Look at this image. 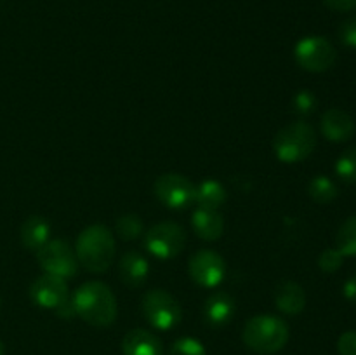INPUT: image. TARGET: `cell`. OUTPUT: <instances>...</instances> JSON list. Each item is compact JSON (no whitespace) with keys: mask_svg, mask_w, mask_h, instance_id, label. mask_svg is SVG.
<instances>
[{"mask_svg":"<svg viewBox=\"0 0 356 355\" xmlns=\"http://www.w3.org/2000/svg\"><path fill=\"white\" fill-rule=\"evenodd\" d=\"M294 58L302 70L312 73L327 72L337 59V51L325 37L312 35L296 44Z\"/></svg>","mask_w":356,"mask_h":355,"instance_id":"8","label":"cell"},{"mask_svg":"<svg viewBox=\"0 0 356 355\" xmlns=\"http://www.w3.org/2000/svg\"><path fill=\"white\" fill-rule=\"evenodd\" d=\"M275 305L285 315H299L306 306V292L298 282L282 281L275 287Z\"/></svg>","mask_w":356,"mask_h":355,"instance_id":"15","label":"cell"},{"mask_svg":"<svg viewBox=\"0 0 356 355\" xmlns=\"http://www.w3.org/2000/svg\"><path fill=\"white\" fill-rule=\"evenodd\" d=\"M75 254L79 265H82L87 271L103 274L111 267L117 254L113 233L103 225L87 226L76 239Z\"/></svg>","mask_w":356,"mask_h":355,"instance_id":"2","label":"cell"},{"mask_svg":"<svg viewBox=\"0 0 356 355\" xmlns=\"http://www.w3.org/2000/svg\"><path fill=\"white\" fill-rule=\"evenodd\" d=\"M289 336H291V331H289L287 322L270 313L250 317L242 333L245 347L263 355L280 352L287 345Z\"/></svg>","mask_w":356,"mask_h":355,"instance_id":"3","label":"cell"},{"mask_svg":"<svg viewBox=\"0 0 356 355\" xmlns=\"http://www.w3.org/2000/svg\"><path fill=\"white\" fill-rule=\"evenodd\" d=\"M322 134L329 141L344 143L353 138L355 134V120L350 113H346L341 108H330L322 115L320 120Z\"/></svg>","mask_w":356,"mask_h":355,"instance_id":"12","label":"cell"},{"mask_svg":"<svg viewBox=\"0 0 356 355\" xmlns=\"http://www.w3.org/2000/svg\"><path fill=\"white\" fill-rule=\"evenodd\" d=\"M30 298L37 306L56 310L61 303H65L70 298L68 284H66L65 278L44 274L31 282Z\"/></svg>","mask_w":356,"mask_h":355,"instance_id":"11","label":"cell"},{"mask_svg":"<svg viewBox=\"0 0 356 355\" xmlns=\"http://www.w3.org/2000/svg\"><path fill=\"white\" fill-rule=\"evenodd\" d=\"M235 299L225 291H216L205 299L204 303V320L211 327H222L235 315Z\"/></svg>","mask_w":356,"mask_h":355,"instance_id":"13","label":"cell"},{"mask_svg":"<svg viewBox=\"0 0 356 355\" xmlns=\"http://www.w3.org/2000/svg\"><path fill=\"white\" fill-rule=\"evenodd\" d=\"M308 194L316 204H329L337 197L339 190L329 176H315L309 181Z\"/></svg>","mask_w":356,"mask_h":355,"instance_id":"20","label":"cell"},{"mask_svg":"<svg viewBox=\"0 0 356 355\" xmlns=\"http://www.w3.org/2000/svg\"><path fill=\"white\" fill-rule=\"evenodd\" d=\"M118 275L127 287H141L149 275V263L138 251H127L118 261Z\"/></svg>","mask_w":356,"mask_h":355,"instance_id":"14","label":"cell"},{"mask_svg":"<svg viewBox=\"0 0 356 355\" xmlns=\"http://www.w3.org/2000/svg\"><path fill=\"white\" fill-rule=\"evenodd\" d=\"M186 230L174 221H162L153 225L145 233V247L159 260H172L186 246Z\"/></svg>","mask_w":356,"mask_h":355,"instance_id":"6","label":"cell"},{"mask_svg":"<svg viewBox=\"0 0 356 355\" xmlns=\"http://www.w3.org/2000/svg\"><path fill=\"white\" fill-rule=\"evenodd\" d=\"M336 246L343 256H356V216H351L341 225L336 235Z\"/></svg>","mask_w":356,"mask_h":355,"instance_id":"21","label":"cell"},{"mask_svg":"<svg viewBox=\"0 0 356 355\" xmlns=\"http://www.w3.org/2000/svg\"><path fill=\"white\" fill-rule=\"evenodd\" d=\"M188 274L191 281L205 289H214L225 281L226 263L219 253L212 249H200L188 261Z\"/></svg>","mask_w":356,"mask_h":355,"instance_id":"10","label":"cell"},{"mask_svg":"<svg viewBox=\"0 0 356 355\" xmlns=\"http://www.w3.org/2000/svg\"><path fill=\"white\" fill-rule=\"evenodd\" d=\"M3 354H6V347H3L2 340H0V355H3Z\"/></svg>","mask_w":356,"mask_h":355,"instance_id":"32","label":"cell"},{"mask_svg":"<svg viewBox=\"0 0 356 355\" xmlns=\"http://www.w3.org/2000/svg\"><path fill=\"white\" fill-rule=\"evenodd\" d=\"M226 200H228V191H226L225 184L219 183L218 180L202 181L195 191V202L198 204V207L218 211L221 205L226 204Z\"/></svg>","mask_w":356,"mask_h":355,"instance_id":"19","label":"cell"},{"mask_svg":"<svg viewBox=\"0 0 356 355\" xmlns=\"http://www.w3.org/2000/svg\"><path fill=\"white\" fill-rule=\"evenodd\" d=\"M56 313H58V317H61V319H73V317H76L75 305H73L72 298H68L65 303H61V305L56 308Z\"/></svg>","mask_w":356,"mask_h":355,"instance_id":"30","label":"cell"},{"mask_svg":"<svg viewBox=\"0 0 356 355\" xmlns=\"http://www.w3.org/2000/svg\"><path fill=\"white\" fill-rule=\"evenodd\" d=\"M191 226L202 240L214 242V240L221 239L222 232H225V219L216 209L197 207L191 216Z\"/></svg>","mask_w":356,"mask_h":355,"instance_id":"17","label":"cell"},{"mask_svg":"<svg viewBox=\"0 0 356 355\" xmlns=\"http://www.w3.org/2000/svg\"><path fill=\"white\" fill-rule=\"evenodd\" d=\"M343 292L350 301H356V278H350V281L344 284Z\"/></svg>","mask_w":356,"mask_h":355,"instance_id":"31","label":"cell"},{"mask_svg":"<svg viewBox=\"0 0 356 355\" xmlns=\"http://www.w3.org/2000/svg\"><path fill=\"white\" fill-rule=\"evenodd\" d=\"M343 254L337 249H325L318 256V267L320 270L325 271V274H334L341 268L343 265Z\"/></svg>","mask_w":356,"mask_h":355,"instance_id":"26","label":"cell"},{"mask_svg":"<svg viewBox=\"0 0 356 355\" xmlns=\"http://www.w3.org/2000/svg\"><path fill=\"white\" fill-rule=\"evenodd\" d=\"M337 350L341 355H356V331H346L341 334Z\"/></svg>","mask_w":356,"mask_h":355,"instance_id":"28","label":"cell"},{"mask_svg":"<svg viewBox=\"0 0 356 355\" xmlns=\"http://www.w3.org/2000/svg\"><path fill=\"white\" fill-rule=\"evenodd\" d=\"M153 190L156 198L169 209H186L195 202L197 187L183 174L167 173L156 178Z\"/></svg>","mask_w":356,"mask_h":355,"instance_id":"9","label":"cell"},{"mask_svg":"<svg viewBox=\"0 0 356 355\" xmlns=\"http://www.w3.org/2000/svg\"><path fill=\"white\" fill-rule=\"evenodd\" d=\"M21 244L26 247L28 251H35L37 253L47 240H51V225L44 216H30L23 221L19 230Z\"/></svg>","mask_w":356,"mask_h":355,"instance_id":"18","label":"cell"},{"mask_svg":"<svg viewBox=\"0 0 356 355\" xmlns=\"http://www.w3.org/2000/svg\"><path fill=\"white\" fill-rule=\"evenodd\" d=\"M0 308H2V299H0Z\"/></svg>","mask_w":356,"mask_h":355,"instance_id":"33","label":"cell"},{"mask_svg":"<svg viewBox=\"0 0 356 355\" xmlns=\"http://www.w3.org/2000/svg\"><path fill=\"white\" fill-rule=\"evenodd\" d=\"M141 312L146 322L159 331H170L183 319L177 299L163 289H152L141 299Z\"/></svg>","mask_w":356,"mask_h":355,"instance_id":"5","label":"cell"},{"mask_svg":"<svg viewBox=\"0 0 356 355\" xmlns=\"http://www.w3.org/2000/svg\"><path fill=\"white\" fill-rule=\"evenodd\" d=\"M337 37L346 47L356 49V16L348 17L346 21L341 23L339 30H337Z\"/></svg>","mask_w":356,"mask_h":355,"instance_id":"27","label":"cell"},{"mask_svg":"<svg viewBox=\"0 0 356 355\" xmlns=\"http://www.w3.org/2000/svg\"><path fill=\"white\" fill-rule=\"evenodd\" d=\"M329 9L337 13H351L356 10V0H322Z\"/></svg>","mask_w":356,"mask_h":355,"instance_id":"29","label":"cell"},{"mask_svg":"<svg viewBox=\"0 0 356 355\" xmlns=\"http://www.w3.org/2000/svg\"><path fill=\"white\" fill-rule=\"evenodd\" d=\"M115 230L122 240H136L145 233V225L138 214H124L117 219Z\"/></svg>","mask_w":356,"mask_h":355,"instance_id":"22","label":"cell"},{"mask_svg":"<svg viewBox=\"0 0 356 355\" xmlns=\"http://www.w3.org/2000/svg\"><path fill=\"white\" fill-rule=\"evenodd\" d=\"M169 355H207V350H205L204 343L197 338L183 336L174 341Z\"/></svg>","mask_w":356,"mask_h":355,"instance_id":"25","label":"cell"},{"mask_svg":"<svg viewBox=\"0 0 356 355\" xmlns=\"http://www.w3.org/2000/svg\"><path fill=\"white\" fill-rule=\"evenodd\" d=\"M318 106V100H316L315 93L308 89H301L296 93V96L292 97V110L299 117H308Z\"/></svg>","mask_w":356,"mask_h":355,"instance_id":"24","label":"cell"},{"mask_svg":"<svg viewBox=\"0 0 356 355\" xmlns=\"http://www.w3.org/2000/svg\"><path fill=\"white\" fill-rule=\"evenodd\" d=\"M72 301L75 305L76 317L94 327H108L117 319V298L104 282H86L75 289Z\"/></svg>","mask_w":356,"mask_h":355,"instance_id":"1","label":"cell"},{"mask_svg":"<svg viewBox=\"0 0 356 355\" xmlns=\"http://www.w3.org/2000/svg\"><path fill=\"white\" fill-rule=\"evenodd\" d=\"M37 261L45 274L56 275L65 281L73 278L79 270L75 249L66 240L51 239L37 251Z\"/></svg>","mask_w":356,"mask_h":355,"instance_id":"7","label":"cell"},{"mask_svg":"<svg viewBox=\"0 0 356 355\" xmlns=\"http://www.w3.org/2000/svg\"><path fill=\"white\" fill-rule=\"evenodd\" d=\"M316 146V132L308 122H292L277 132L273 152L280 162L298 164L308 159Z\"/></svg>","mask_w":356,"mask_h":355,"instance_id":"4","label":"cell"},{"mask_svg":"<svg viewBox=\"0 0 356 355\" xmlns=\"http://www.w3.org/2000/svg\"><path fill=\"white\" fill-rule=\"evenodd\" d=\"M336 173L344 183H356V146L348 148L336 162Z\"/></svg>","mask_w":356,"mask_h":355,"instance_id":"23","label":"cell"},{"mask_svg":"<svg viewBox=\"0 0 356 355\" xmlns=\"http://www.w3.org/2000/svg\"><path fill=\"white\" fill-rule=\"evenodd\" d=\"M124 355H163V345L156 334L146 329H132L122 340Z\"/></svg>","mask_w":356,"mask_h":355,"instance_id":"16","label":"cell"}]
</instances>
